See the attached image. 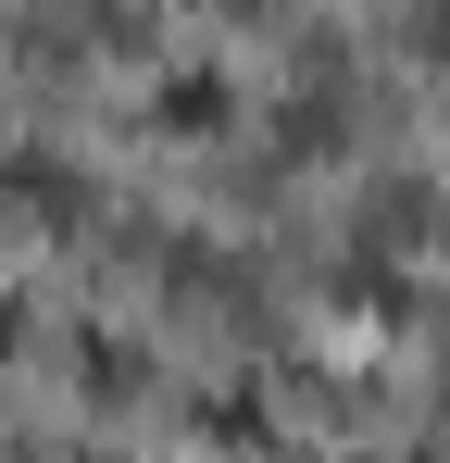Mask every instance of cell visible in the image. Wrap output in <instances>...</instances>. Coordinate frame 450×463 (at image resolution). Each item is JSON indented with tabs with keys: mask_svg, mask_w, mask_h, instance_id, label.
Segmentation results:
<instances>
[{
	"mask_svg": "<svg viewBox=\"0 0 450 463\" xmlns=\"http://www.w3.org/2000/svg\"><path fill=\"white\" fill-rule=\"evenodd\" d=\"M13 338H25V301H13V288H0V351H13Z\"/></svg>",
	"mask_w": 450,
	"mask_h": 463,
	"instance_id": "obj_2",
	"label": "cell"
},
{
	"mask_svg": "<svg viewBox=\"0 0 450 463\" xmlns=\"http://www.w3.org/2000/svg\"><path fill=\"white\" fill-rule=\"evenodd\" d=\"M150 113H163L175 138H201V126H225V63H175V76L150 88Z\"/></svg>",
	"mask_w": 450,
	"mask_h": 463,
	"instance_id": "obj_1",
	"label": "cell"
}]
</instances>
